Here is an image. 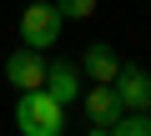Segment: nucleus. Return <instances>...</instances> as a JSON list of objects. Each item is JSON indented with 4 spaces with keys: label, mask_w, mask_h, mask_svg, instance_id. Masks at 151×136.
Here are the masks:
<instances>
[{
    "label": "nucleus",
    "mask_w": 151,
    "mask_h": 136,
    "mask_svg": "<svg viewBox=\"0 0 151 136\" xmlns=\"http://www.w3.org/2000/svg\"><path fill=\"white\" fill-rule=\"evenodd\" d=\"M60 126H65V106L45 86L20 91V101H15V131L20 136H60Z\"/></svg>",
    "instance_id": "f257e3e1"
},
{
    "label": "nucleus",
    "mask_w": 151,
    "mask_h": 136,
    "mask_svg": "<svg viewBox=\"0 0 151 136\" xmlns=\"http://www.w3.org/2000/svg\"><path fill=\"white\" fill-rule=\"evenodd\" d=\"M60 30H65V15L55 10V0H30V5H25V15H20V40H25L30 50H50V45L60 40Z\"/></svg>",
    "instance_id": "f03ea898"
},
{
    "label": "nucleus",
    "mask_w": 151,
    "mask_h": 136,
    "mask_svg": "<svg viewBox=\"0 0 151 136\" xmlns=\"http://www.w3.org/2000/svg\"><path fill=\"white\" fill-rule=\"evenodd\" d=\"M111 91L121 101V111H151V71H141V65H126L111 76Z\"/></svg>",
    "instance_id": "7ed1b4c3"
},
{
    "label": "nucleus",
    "mask_w": 151,
    "mask_h": 136,
    "mask_svg": "<svg viewBox=\"0 0 151 136\" xmlns=\"http://www.w3.org/2000/svg\"><path fill=\"white\" fill-rule=\"evenodd\" d=\"M5 81H10L15 91H35V86L45 81V60H40V50L20 45V50L5 60Z\"/></svg>",
    "instance_id": "20e7f679"
},
{
    "label": "nucleus",
    "mask_w": 151,
    "mask_h": 136,
    "mask_svg": "<svg viewBox=\"0 0 151 136\" xmlns=\"http://www.w3.org/2000/svg\"><path fill=\"white\" fill-rule=\"evenodd\" d=\"M116 116H121V101H116L111 81H96V86L86 91V126H91V131H111Z\"/></svg>",
    "instance_id": "39448f33"
},
{
    "label": "nucleus",
    "mask_w": 151,
    "mask_h": 136,
    "mask_svg": "<svg viewBox=\"0 0 151 136\" xmlns=\"http://www.w3.org/2000/svg\"><path fill=\"white\" fill-rule=\"evenodd\" d=\"M60 106H70V101H81V65H70V60H50L45 65V81H40Z\"/></svg>",
    "instance_id": "423d86ee"
},
{
    "label": "nucleus",
    "mask_w": 151,
    "mask_h": 136,
    "mask_svg": "<svg viewBox=\"0 0 151 136\" xmlns=\"http://www.w3.org/2000/svg\"><path fill=\"white\" fill-rule=\"evenodd\" d=\"M116 71H121V55H116L106 40H91L86 55H81V76H91V81H111Z\"/></svg>",
    "instance_id": "0eeeda50"
},
{
    "label": "nucleus",
    "mask_w": 151,
    "mask_h": 136,
    "mask_svg": "<svg viewBox=\"0 0 151 136\" xmlns=\"http://www.w3.org/2000/svg\"><path fill=\"white\" fill-rule=\"evenodd\" d=\"M111 136H151V111H121L111 121Z\"/></svg>",
    "instance_id": "6e6552de"
},
{
    "label": "nucleus",
    "mask_w": 151,
    "mask_h": 136,
    "mask_svg": "<svg viewBox=\"0 0 151 136\" xmlns=\"http://www.w3.org/2000/svg\"><path fill=\"white\" fill-rule=\"evenodd\" d=\"M55 10L65 20H86V15H96V0H55Z\"/></svg>",
    "instance_id": "1a4fd4ad"
}]
</instances>
